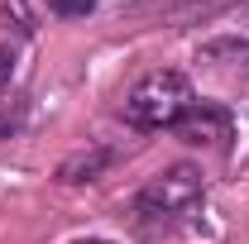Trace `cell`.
I'll return each instance as SVG.
<instances>
[{"mask_svg": "<svg viewBox=\"0 0 249 244\" xmlns=\"http://www.w3.org/2000/svg\"><path fill=\"white\" fill-rule=\"evenodd\" d=\"M201 192H206L201 168H192V163H173L168 173H158L154 182L139 187L134 211L144 215V220H154V225H173V220H182V215L196 211Z\"/></svg>", "mask_w": 249, "mask_h": 244, "instance_id": "obj_2", "label": "cell"}, {"mask_svg": "<svg viewBox=\"0 0 249 244\" xmlns=\"http://www.w3.org/2000/svg\"><path fill=\"white\" fill-rule=\"evenodd\" d=\"M230 129H235L230 110H220V105H196V101L173 120V134H178L182 144H225Z\"/></svg>", "mask_w": 249, "mask_h": 244, "instance_id": "obj_3", "label": "cell"}, {"mask_svg": "<svg viewBox=\"0 0 249 244\" xmlns=\"http://www.w3.org/2000/svg\"><path fill=\"white\" fill-rule=\"evenodd\" d=\"M245 19H249V15H245Z\"/></svg>", "mask_w": 249, "mask_h": 244, "instance_id": "obj_9", "label": "cell"}, {"mask_svg": "<svg viewBox=\"0 0 249 244\" xmlns=\"http://www.w3.org/2000/svg\"><path fill=\"white\" fill-rule=\"evenodd\" d=\"M48 10L62 15V19H87V15L96 10V0H48Z\"/></svg>", "mask_w": 249, "mask_h": 244, "instance_id": "obj_6", "label": "cell"}, {"mask_svg": "<svg viewBox=\"0 0 249 244\" xmlns=\"http://www.w3.org/2000/svg\"><path fill=\"white\" fill-rule=\"evenodd\" d=\"M187 105H192V82L182 72H173V67H158V72L139 77L129 87L120 115L134 129H173V120L182 115Z\"/></svg>", "mask_w": 249, "mask_h": 244, "instance_id": "obj_1", "label": "cell"}, {"mask_svg": "<svg viewBox=\"0 0 249 244\" xmlns=\"http://www.w3.org/2000/svg\"><path fill=\"white\" fill-rule=\"evenodd\" d=\"M201 62H211V67L230 72V77H249V43H240V38H211V43H201Z\"/></svg>", "mask_w": 249, "mask_h": 244, "instance_id": "obj_4", "label": "cell"}, {"mask_svg": "<svg viewBox=\"0 0 249 244\" xmlns=\"http://www.w3.org/2000/svg\"><path fill=\"white\" fill-rule=\"evenodd\" d=\"M10 77H15V53H10V48L0 43V91L10 87Z\"/></svg>", "mask_w": 249, "mask_h": 244, "instance_id": "obj_7", "label": "cell"}, {"mask_svg": "<svg viewBox=\"0 0 249 244\" xmlns=\"http://www.w3.org/2000/svg\"><path fill=\"white\" fill-rule=\"evenodd\" d=\"M110 163H115V153H110V149L72 153V158H67V163L58 168V177H62V182H96V177H101V173H106Z\"/></svg>", "mask_w": 249, "mask_h": 244, "instance_id": "obj_5", "label": "cell"}, {"mask_svg": "<svg viewBox=\"0 0 249 244\" xmlns=\"http://www.w3.org/2000/svg\"><path fill=\"white\" fill-rule=\"evenodd\" d=\"M87 244H110V240H87Z\"/></svg>", "mask_w": 249, "mask_h": 244, "instance_id": "obj_8", "label": "cell"}]
</instances>
